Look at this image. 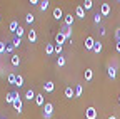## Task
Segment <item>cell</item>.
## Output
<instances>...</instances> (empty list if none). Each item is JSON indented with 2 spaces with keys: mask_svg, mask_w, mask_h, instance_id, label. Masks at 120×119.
<instances>
[{
  "mask_svg": "<svg viewBox=\"0 0 120 119\" xmlns=\"http://www.w3.org/2000/svg\"><path fill=\"white\" fill-rule=\"evenodd\" d=\"M13 109L17 111L19 114H22V109H23V104H22V97H20V94L19 92H15V101H13Z\"/></svg>",
  "mask_w": 120,
  "mask_h": 119,
  "instance_id": "obj_1",
  "label": "cell"
},
{
  "mask_svg": "<svg viewBox=\"0 0 120 119\" xmlns=\"http://www.w3.org/2000/svg\"><path fill=\"white\" fill-rule=\"evenodd\" d=\"M52 112H53V104L52 102H45V106H43V117L45 119H50Z\"/></svg>",
  "mask_w": 120,
  "mask_h": 119,
  "instance_id": "obj_2",
  "label": "cell"
},
{
  "mask_svg": "<svg viewBox=\"0 0 120 119\" xmlns=\"http://www.w3.org/2000/svg\"><path fill=\"white\" fill-rule=\"evenodd\" d=\"M85 119H97V109L95 107H87L85 109Z\"/></svg>",
  "mask_w": 120,
  "mask_h": 119,
  "instance_id": "obj_3",
  "label": "cell"
},
{
  "mask_svg": "<svg viewBox=\"0 0 120 119\" xmlns=\"http://www.w3.org/2000/svg\"><path fill=\"white\" fill-rule=\"evenodd\" d=\"M110 12H112L110 4H102V5H100V13H102V17H109Z\"/></svg>",
  "mask_w": 120,
  "mask_h": 119,
  "instance_id": "obj_4",
  "label": "cell"
},
{
  "mask_svg": "<svg viewBox=\"0 0 120 119\" xmlns=\"http://www.w3.org/2000/svg\"><path fill=\"white\" fill-rule=\"evenodd\" d=\"M95 42H97V40H95L94 37H87V39H85V49H87V50H94Z\"/></svg>",
  "mask_w": 120,
  "mask_h": 119,
  "instance_id": "obj_5",
  "label": "cell"
},
{
  "mask_svg": "<svg viewBox=\"0 0 120 119\" xmlns=\"http://www.w3.org/2000/svg\"><path fill=\"white\" fill-rule=\"evenodd\" d=\"M73 22H75V17L72 15V13H67V15L64 17V24H65V27H72Z\"/></svg>",
  "mask_w": 120,
  "mask_h": 119,
  "instance_id": "obj_6",
  "label": "cell"
},
{
  "mask_svg": "<svg viewBox=\"0 0 120 119\" xmlns=\"http://www.w3.org/2000/svg\"><path fill=\"white\" fill-rule=\"evenodd\" d=\"M65 35H64V32H60L58 30V34L55 35V44H57V45H62V44H65Z\"/></svg>",
  "mask_w": 120,
  "mask_h": 119,
  "instance_id": "obj_7",
  "label": "cell"
},
{
  "mask_svg": "<svg viewBox=\"0 0 120 119\" xmlns=\"http://www.w3.org/2000/svg\"><path fill=\"white\" fill-rule=\"evenodd\" d=\"M64 94H65V97H67V99H73V97H75V89H72V87L68 86V87H65Z\"/></svg>",
  "mask_w": 120,
  "mask_h": 119,
  "instance_id": "obj_8",
  "label": "cell"
},
{
  "mask_svg": "<svg viewBox=\"0 0 120 119\" xmlns=\"http://www.w3.org/2000/svg\"><path fill=\"white\" fill-rule=\"evenodd\" d=\"M65 15H64V12H62V8L60 7H57V8H53V19L55 20H60V19H64Z\"/></svg>",
  "mask_w": 120,
  "mask_h": 119,
  "instance_id": "obj_9",
  "label": "cell"
},
{
  "mask_svg": "<svg viewBox=\"0 0 120 119\" xmlns=\"http://www.w3.org/2000/svg\"><path fill=\"white\" fill-rule=\"evenodd\" d=\"M107 74H109V77L113 81V79L117 77V69H115L113 66H109V67H107Z\"/></svg>",
  "mask_w": 120,
  "mask_h": 119,
  "instance_id": "obj_10",
  "label": "cell"
},
{
  "mask_svg": "<svg viewBox=\"0 0 120 119\" xmlns=\"http://www.w3.org/2000/svg\"><path fill=\"white\" fill-rule=\"evenodd\" d=\"M43 89H45V92H53V89H55V84L52 81H47L43 84Z\"/></svg>",
  "mask_w": 120,
  "mask_h": 119,
  "instance_id": "obj_11",
  "label": "cell"
},
{
  "mask_svg": "<svg viewBox=\"0 0 120 119\" xmlns=\"http://www.w3.org/2000/svg\"><path fill=\"white\" fill-rule=\"evenodd\" d=\"M83 77H85V81H87V82H90V81L94 79V70H92V69H85Z\"/></svg>",
  "mask_w": 120,
  "mask_h": 119,
  "instance_id": "obj_12",
  "label": "cell"
},
{
  "mask_svg": "<svg viewBox=\"0 0 120 119\" xmlns=\"http://www.w3.org/2000/svg\"><path fill=\"white\" fill-rule=\"evenodd\" d=\"M75 15H77L79 19H85V10H83L82 5H79L77 8H75Z\"/></svg>",
  "mask_w": 120,
  "mask_h": 119,
  "instance_id": "obj_13",
  "label": "cell"
},
{
  "mask_svg": "<svg viewBox=\"0 0 120 119\" xmlns=\"http://www.w3.org/2000/svg\"><path fill=\"white\" fill-rule=\"evenodd\" d=\"M53 52H55V45H53V44H45V54L52 55Z\"/></svg>",
  "mask_w": 120,
  "mask_h": 119,
  "instance_id": "obj_14",
  "label": "cell"
},
{
  "mask_svg": "<svg viewBox=\"0 0 120 119\" xmlns=\"http://www.w3.org/2000/svg\"><path fill=\"white\" fill-rule=\"evenodd\" d=\"M27 37H28V40H30V42H32V44H34V42H37V32L34 30V29H32V30H28V34H27Z\"/></svg>",
  "mask_w": 120,
  "mask_h": 119,
  "instance_id": "obj_15",
  "label": "cell"
},
{
  "mask_svg": "<svg viewBox=\"0 0 120 119\" xmlns=\"http://www.w3.org/2000/svg\"><path fill=\"white\" fill-rule=\"evenodd\" d=\"M19 27H20V25H19V22H17V20H12V22H10V25H8L10 32H13V34L19 30Z\"/></svg>",
  "mask_w": 120,
  "mask_h": 119,
  "instance_id": "obj_16",
  "label": "cell"
},
{
  "mask_svg": "<svg viewBox=\"0 0 120 119\" xmlns=\"http://www.w3.org/2000/svg\"><path fill=\"white\" fill-rule=\"evenodd\" d=\"M10 62H12V66H13V67L20 66V57H19L17 54H13V55H12V59H10Z\"/></svg>",
  "mask_w": 120,
  "mask_h": 119,
  "instance_id": "obj_17",
  "label": "cell"
},
{
  "mask_svg": "<svg viewBox=\"0 0 120 119\" xmlns=\"http://www.w3.org/2000/svg\"><path fill=\"white\" fill-rule=\"evenodd\" d=\"M37 97V94L34 92V89H28V91L25 92V99H28V101H32V99H35Z\"/></svg>",
  "mask_w": 120,
  "mask_h": 119,
  "instance_id": "obj_18",
  "label": "cell"
},
{
  "mask_svg": "<svg viewBox=\"0 0 120 119\" xmlns=\"http://www.w3.org/2000/svg\"><path fill=\"white\" fill-rule=\"evenodd\" d=\"M60 32H64V35H65V39H70L72 37V27H64Z\"/></svg>",
  "mask_w": 120,
  "mask_h": 119,
  "instance_id": "obj_19",
  "label": "cell"
},
{
  "mask_svg": "<svg viewBox=\"0 0 120 119\" xmlns=\"http://www.w3.org/2000/svg\"><path fill=\"white\" fill-rule=\"evenodd\" d=\"M35 104H37V106H43V104H45L43 94H37V97H35Z\"/></svg>",
  "mask_w": 120,
  "mask_h": 119,
  "instance_id": "obj_20",
  "label": "cell"
},
{
  "mask_svg": "<svg viewBox=\"0 0 120 119\" xmlns=\"http://www.w3.org/2000/svg\"><path fill=\"white\" fill-rule=\"evenodd\" d=\"M5 101H7L8 104H13V101H15V92H8V94L5 96Z\"/></svg>",
  "mask_w": 120,
  "mask_h": 119,
  "instance_id": "obj_21",
  "label": "cell"
},
{
  "mask_svg": "<svg viewBox=\"0 0 120 119\" xmlns=\"http://www.w3.org/2000/svg\"><path fill=\"white\" fill-rule=\"evenodd\" d=\"M102 47H103V45H102V42H95V45H94V50H92V52L100 54V52H102Z\"/></svg>",
  "mask_w": 120,
  "mask_h": 119,
  "instance_id": "obj_22",
  "label": "cell"
},
{
  "mask_svg": "<svg viewBox=\"0 0 120 119\" xmlns=\"http://www.w3.org/2000/svg\"><path fill=\"white\" fill-rule=\"evenodd\" d=\"M25 22L27 24H34L35 22V15H34V13H27V15H25Z\"/></svg>",
  "mask_w": 120,
  "mask_h": 119,
  "instance_id": "obj_23",
  "label": "cell"
},
{
  "mask_svg": "<svg viewBox=\"0 0 120 119\" xmlns=\"http://www.w3.org/2000/svg\"><path fill=\"white\" fill-rule=\"evenodd\" d=\"M82 7H83V10H90V8L94 7V2H92V0H85Z\"/></svg>",
  "mask_w": 120,
  "mask_h": 119,
  "instance_id": "obj_24",
  "label": "cell"
},
{
  "mask_svg": "<svg viewBox=\"0 0 120 119\" xmlns=\"http://www.w3.org/2000/svg\"><path fill=\"white\" fill-rule=\"evenodd\" d=\"M7 81H8V84H17V76H15V74H8Z\"/></svg>",
  "mask_w": 120,
  "mask_h": 119,
  "instance_id": "obj_25",
  "label": "cell"
},
{
  "mask_svg": "<svg viewBox=\"0 0 120 119\" xmlns=\"http://www.w3.org/2000/svg\"><path fill=\"white\" fill-rule=\"evenodd\" d=\"M65 64H67V61H65V57H62V55H60V57L57 59V66H58V67H64Z\"/></svg>",
  "mask_w": 120,
  "mask_h": 119,
  "instance_id": "obj_26",
  "label": "cell"
},
{
  "mask_svg": "<svg viewBox=\"0 0 120 119\" xmlns=\"http://www.w3.org/2000/svg\"><path fill=\"white\" fill-rule=\"evenodd\" d=\"M82 92H83V87L79 84L77 87H75V97H80V96H82Z\"/></svg>",
  "mask_w": 120,
  "mask_h": 119,
  "instance_id": "obj_27",
  "label": "cell"
},
{
  "mask_svg": "<svg viewBox=\"0 0 120 119\" xmlns=\"http://www.w3.org/2000/svg\"><path fill=\"white\" fill-rule=\"evenodd\" d=\"M102 19H103V17H102V13H100V12H97L95 15H94V22H95V24H100Z\"/></svg>",
  "mask_w": 120,
  "mask_h": 119,
  "instance_id": "obj_28",
  "label": "cell"
},
{
  "mask_svg": "<svg viewBox=\"0 0 120 119\" xmlns=\"http://www.w3.org/2000/svg\"><path fill=\"white\" fill-rule=\"evenodd\" d=\"M49 4H50L49 0H43V2H40V10H43V12H45V10L49 8Z\"/></svg>",
  "mask_w": 120,
  "mask_h": 119,
  "instance_id": "obj_29",
  "label": "cell"
},
{
  "mask_svg": "<svg viewBox=\"0 0 120 119\" xmlns=\"http://www.w3.org/2000/svg\"><path fill=\"white\" fill-rule=\"evenodd\" d=\"M25 34V29L23 27H19V30L15 32V35H17V39H22V35Z\"/></svg>",
  "mask_w": 120,
  "mask_h": 119,
  "instance_id": "obj_30",
  "label": "cell"
},
{
  "mask_svg": "<svg viewBox=\"0 0 120 119\" xmlns=\"http://www.w3.org/2000/svg\"><path fill=\"white\" fill-rule=\"evenodd\" d=\"M5 52H7V44L0 42V54H5Z\"/></svg>",
  "mask_w": 120,
  "mask_h": 119,
  "instance_id": "obj_31",
  "label": "cell"
},
{
  "mask_svg": "<svg viewBox=\"0 0 120 119\" xmlns=\"http://www.w3.org/2000/svg\"><path fill=\"white\" fill-rule=\"evenodd\" d=\"M15 86H19V87H22V86H23V77L20 76V74L17 76V84H15Z\"/></svg>",
  "mask_w": 120,
  "mask_h": 119,
  "instance_id": "obj_32",
  "label": "cell"
},
{
  "mask_svg": "<svg viewBox=\"0 0 120 119\" xmlns=\"http://www.w3.org/2000/svg\"><path fill=\"white\" fill-rule=\"evenodd\" d=\"M13 49H15V47H13V44H7V54H12ZM12 55H13V54H12Z\"/></svg>",
  "mask_w": 120,
  "mask_h": 119,
  "instance_id": "obj_33",
  "label": "cell"
},
{
  "mask_svg": "<svg viewBox=\"0 0 120 119\" xmlns=\"http://www.w3.org/2000/svg\"><path fill=\"white\" fill-rule=\"evenodd\" d=\"M55 54L60 57V54H62V45H55Z\"/></svg>",
  "mask_w": 120,
  "mask_h": 119,
  "instance_id": "obj_34",
  "label": "cell"
},
{
  "mask_svg": "<svg viewBox=\"0 0 120 119\" xmlns=\"http://www.w3.org/2000/svg\"><path fill=\"white\" fill-rule=\"evenodd\" d=\"M20 44H22V39H15L13 40V47H20Z\"/></svg>",
  "mask_w": 120,
  "mask_h": 119,
  "instance_id": "obj_35",
  "label": "cell"
},
{
  "mask_svg": "<svg viewBox=\"0 0 120 119\" xmlns=\"http://www.w3.org/2000/svg\"><path fill=\"white\" fill-rule=\"evenodd\" d=\"M115 40L120 42V29H117V30H115Z\"/></svg>",
  "mask_w": 120,
  "mask_h": 119,
  "instance_id": "obj_36",
  "label": "cell"
},
{
  "mask_svg": "<svg viewBox=\"0 0 120 119\" xmlns=\"http://www.w3.org/2000/svg\"><path fill=\"white\" fill-rule=\"evenodd\" d=\"M28 4H30V5H34V7H35V5H40V2H38V0H30Z\"/></svg>",
  "mask_w": 120,
  "mask_h": 119,
  "instance_id": "obj_37",
  "label": "cell"
},
{
  "mask_svg": "<svg viewBox=\"0 0 120 119\" xmlns=\"http://www.w3.org/2000/svg\"><path fill=\"white\" fill-rule=\"evenodd\" d=\"M115 50H117V52H120V42H117V44H115Z\"/></svg>",
  "mask_w": 120,
  "mask_h": 119,
  "instance_id": "obj_38",
  "label": "cell"
},
{
  "mask_svg": "<svg viewBox=\"0 0 120 119\" xmlns=\"http://www.w3.org/2000/svg\"><path fill=\"white\" fill-rule=\"evenodd\" d=\"M109 119H117V117H115V116H110V117H109Z\"/></svg>",
  "mask_w": 120,
  "mask_h": 119,
  "instance_id": "obj_39",
  "label": "cell"
},
{
  "mask_svg": "<svg viewBox=\"0 0 120 119\" xmlns=\"http://www.w3.org/2000/svg\"><path fill=\"white\" fill-rule=\"evenodd\" d=\"M118 102H120V96H118Z\"/></svg>",
  "mask_w": 120,
  "mask_h": 119,
  "instance_id": "obj_40",
  "label": "cell"
},
{
  "mask_svg": "<svg viewBox=\"0 0 120 119\" xmlns=\"http://www.w3.org/2000/svg\"><path fill=\"white\" fill-rule=\"evenodd\" d=\"M0 119H5V117H0Z\"/></svg>",
  "mask_w": 120,
  "mask_h": 119,
  "instance_id": "obj_41",
  "label": "cell"
},
{
  "mask_svg": "<svg viewBox=\"0 0 120 119\" xmlns=\"http://www.w3.org/2000/svg\"><path fill=\"white\" fill-rule=\"evenodd\" d=\"M118 4H120V2H118Z\"/></svg>",
  "mask_w": 120,
  "mask_h": 119,
  "instance_id": "obj_42",
  "label": "cell"
}]
</instances>
